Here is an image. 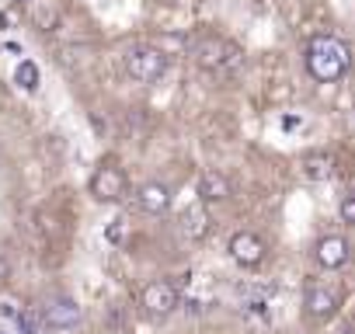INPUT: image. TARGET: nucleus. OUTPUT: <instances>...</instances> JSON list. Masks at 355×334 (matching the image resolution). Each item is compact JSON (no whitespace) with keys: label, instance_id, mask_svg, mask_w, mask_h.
Instances as JSON below:
<instances>
[{"label":"nucleus","instance_id":"19","mask_svg":"<svg viewBox=\"0 0 355 334\" xmlns=\"http://www.w3.org/2000/svg\"><path fill=\"white\" fill-rule=\"evenodd\" d=\"M0 279H8V261L0 258Z\"/></svg>","mask_w":355,"mask_h":334},{"label":"nucleus","instance_id":"16","mask_svg":"<svg viewBox=\"0 0 355 334\" xmlns=\"http://www.w3.org/2000/svg\"><path fill=\"white\" fill-rule=\"evenodd\" d=\"M15 324H18V334H39L42 331V313L39 310H18Z\"/></svg>","mask_w":355,"mask_h":334},{"label":"nucleus","instance_id":"1","mask_svg":"<svg viewBox=\"0 0 355 334\" xmlns=\"http://www.w3.org/2000/svg\"><path fill=\"white\" fill-rule=\"evenodd\" d=\"M352 67V49L348 42L341 39H331V35H320L306 46V73L317 80V84H334L348 73Z\"/></svg>","mask_w":355,"mask_h":334},{"label":"nucleus","instance_id":"13","mask_svg":"<svg viewBox=\"0 0 355 334\" xmlns=\"http://www.w3.org/2000/svg\"><path fill=\"white\" fill-rule=\"evenodd\" d=\"M338 175V160L331 153H310L303 157V178L310 182H331Z\"/></svg>","mask_w":355,"mask_h":334},{"label":"nucleus","instance_id":"7","mask_svg":"<svg viewBox=\"0 0 355 334\" xmlns=\"http://www.w3.org/2000/svg\"><path fill=\"white\" fill-rule=\"evenodd\" d=\"M227 251H230V258H234L241 268H258V265L265 261V254H268L265 240H261L258 234H251V230H241V234H234Z\"/></svg>","mask_w":355,"mask_h":334},{"label":"nucleus","instance_id":"21","mask_svg":"<svg viewBox=\"0 0 355 334\" xmlns=\"http://www.w3.org/2000/svg\"><path fill=\"white\" fill-rule=\"evenodd\" d=\"M0 334H4V331H0Z\"/></svg>","mask_w":355,"mask_h":334},{"label":"nucleus","instance_id":"2","mask_svg":"<svg viewBox=\"0 0 355 334\" xmlns=\"http://www.w3.org/2000/svg\"><path fill=\"white\" fill-rule=\"evenodd\" d=\"M192 60L202 67V70H213V73H230L244 63V49L237 42H227L220 35H202L192 42Z\"/></svg>","mask_w":355,"mask_h":334},{"label":"nucleus","instance_id":"6","mask_svg":"<svg viewBox=\"0 0 355 334\" xmlns=\"http://www.w3.org/2000/svg\"><path fill=\"white\" fill-rule=\"evenodd\" d=\"M39 313H42V331H53V334L70 331V327L80 324V306H77V299H70V296H53Z\"/></svg>","mask_w":355,"mask_h":334},{"label":"nucleus","instance_id":"10","mask_svg":"<svg viewBox=\"0 0 355 334\" xmlns=\"http://www.w3.org/2000/svg\"><path fill=\"white\" fill-rule=\"evenodd\" d=\"M338 306H341L338 292H331V289H324V285H313V289H306V296H303V310H306V317H313V320H331V317L338 313Z\"/></svg>","mask_w":355,"mask_h":334},{"label":"nucleus","instance_id":"4","mask_svg":"<svg viewBox=\"0 0 355 334\" xmlns=\"http://www.w3.org/2000/svg\"><path fill=\"white\" fill-rule=\"evenodd\" d=\"M178 306H182V296H178V289L171 282H164V279L143 285V292H139V310L146 317H153V320H167Z\"/></svg>","mask_w":355,"mask_h":334},{"label":"nucleus","instance_id":"15","mask_svg":"<svg viewBox=\"0 0 355 334\" xmlns=\"http://www.w3.org/2000/svg\"><path fill=\"white\" fill-rule=\"evenodd\" d=\"M39 80H42V77H39V67H35L32 60H21L18 70H15V84L32 94V91H39Z\"/></svg>","mask_w":355,"mask_h":334},{"label":"nucleus","instance_id":"18","mask_svg":"<svg viewBox=\"0 0 355 334\" xmlns=\"http://www.w3.org/2000/svg\"><path fill=\"white\" fill-rule=\"evenodd\" d=\"M0 317H8V320H15V317H18L15 303H0Z\"/></svg>","mask_w":355,"mask_h":334},{"label":"nucleus","instance_id":"12","mask_svg":"<svg viewBox=\"0 0 355 334\" xmlns=\"http://www.w3.org/2000/svg\"><path fill=\"white\" fill-rule=\"evenodd\" d=\"M196 195H199V202H227L230 195H234V185H230V178L227 175H220V171H206L202 178H199V185H196Z\"/></svg>","mask_w":355,"mask_h":334},{"label":"nucleus","instance_id":"9","mask_svg":"<svg viewBox=\"0 0 355 334\" xmlns=\"http://www.w3.org/2000/svg\"><path fill=\"white\" fill-rule=\"evenodd\" d=\"M178 230H182V237H189V240H196V244L206 240L209 230H213V216H209L206 202H192V206H185L182 216H178Z\"/></svg>","mask_w":355,"mask_h":334},{"label":"nucleus","instance_id":"5","mask_svg":"<svg viewBox=\"0 0 355 334\" xmlns=\"http://www.w3.org/2000/svg\"><path fill=\"white\" fill-rule=\"evenodd\" d=\"M125 192H129V182H125L122 167L105 164V167H98V171H94V178H91V195H94L98 202H122Z\"/></svg>","mask_w":355,"mask_h":334},{"label":"nucleus","instance_id":"8","mask_svg":"<svg viewBox=\"0 0 355 334\" xmlns=\"http://www.w3.org/2000/svg\"><path fill=\"white\" fill-rule=\"evenodd\" d=\"M313 258H317V265H320V268L338 272V268H345V265L352 261V244H348L345 237H338V234L320 237V240H317V247H313Z\"/></svg>","mask_w":355,"mask_h":334},{"label":"nucleus","instance_id":"3","mask_svg":"<svg viewBox=\"0 0 355 334\" xmlns=\"http://www.w3.org/2000/svg\"><path fill=\"white\" fill-rule=\"evenodd\" d=\"M164 70H167V56L157 46H132L125 53V73L136 84H153L164 77Z\"/></svg>","mask_w":355,"mask_h":334},{"label":"nucleus","instance_id":"11","mask_svg":"<svg viewBox=\"0 0 355 334\" xmlns=\"http://www.w3.org/2000/svg\"><path fill=\"white\" fill-rule=\"evenodd\" d=\"M136 206L150 216H160V213L171 209V188L164 182H146V185L136 188Z\"/></svg>","mask_w":355,"mask_h":334},{"label":"nucleus","instance_id":"17","mask_svg":"<svg viewBox=\"0 0 355 334\" xmlns=\"http://www.w3.org/2000/svg\"><path fill=\"white\" fill-rule=\"evenodd\" d=\"M338 213H341V220H345L348 227H355V188H352L348 195H341V202H338Z\"/></svg>","mask_w":355,"mask_h":334},{"label":"nucleus","instance_id":"14","mask_svg":"<svg viewBox=\"0 0 355 334\" xmlns=\"http://www.w3.org/2000/svg\"><path fill=\"white\" fill-rule=\"evenodd\" d=\"M32 21L42 28V32H53L56 21H60V8H56V0H32Z\"/></svg>","mask_w":355,"mask_h":334},{"label":"nucleus","instance_id":"20","mask_svg":"<svg viewBox=\"0 0 355 334\" xmlns=\"http://www.w3.org/2000/svg\"><path fill=\"white\" fill-rule=\"evenodd\" d=\"M15 4H32V0H15Z\"/></svg>","mask_w":355,"mask_h":334}]
</instances>
